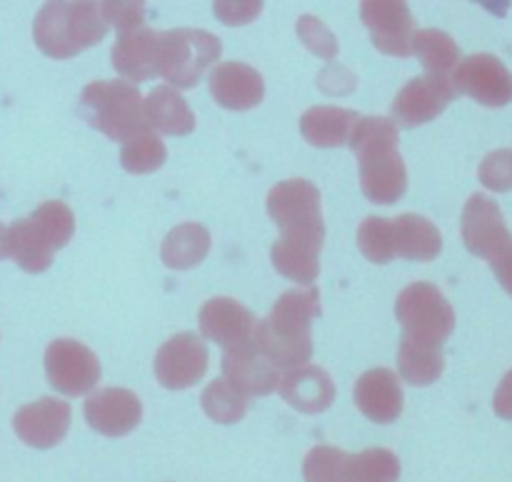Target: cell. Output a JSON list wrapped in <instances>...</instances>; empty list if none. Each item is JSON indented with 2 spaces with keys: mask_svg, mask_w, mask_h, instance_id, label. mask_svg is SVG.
<instances>
[{
  "mask_svg": "<svg viewBox=\"0 0 512 482\" xmlns=\"http://www.w3.org/2000/svg\"><path fill=\"white\" fill-rule=\"evenodd\" d=\"M45 375H48L50 388L58 390L60 395L80 398V395L93 393L103 370L88 345L60 338L53 340L45 350Z\"/></svg>",
  "mask_w": 512,
  "mask_h": 482,
  "instance_id": "obj_8",
  "label": "cell"
},
{
  "mask_svg": "<svg viewBox=\"0 0 512 482\" xmlns=\"http://www.w3.org/2000/svg\"><path fill=\"white\" fill-rule=\"evenodd\" d=\"M210 95L225 110H250L263 103V75L245 63L215 65L208 78Z\"/></svg>",
  "mask_w": 512,
  "mask_h": 482,
  "instance_id": "obj_20",
  "label": "cell"
},
{
  "mask_svg": "<svg viewBox=\"0 0 512 482\" xmlns=\"http://www.w3.org/2000/svg\"><path fill=\"white\" fill-rule=\"evenodd\" d=\"M460 233H463V243L475 258L490 260L495 250L503 248L512 238L508 225H505L503 213H500L498 203L488 198L485 193H475L473 198L465 203L463 220H460Z\"/></svg>",
  "mask_w": 512,
  "mask_h": 482,
  "instance_id": "obj_16",
  "label": "cell"
},
{
  "mask_svg": "<svg viewBox=\"0 0 512 482\" xmlns=\"http://www.w3.org/2000/svg\"><path fill=\"white\" fill-rule=\"evenodd\" d=\"M268 215L280 230V240L270 248L273 268L295 285H313L325 243L320 190L303 178L283 180L268 193Z\"/></svg>",
  "mask_w": 512,
  "mask_h": 482,
  "instance_id": "obj_1",
  "label": "cell"
},
{
  "mask_svg": "<svg viewBox=\"0 0 512 482\" xmlns=\"http://www.w3.org/2000/svg\"><path fill=\"white\" fill-rule=\"evenodd\" d=\"M105 23L120 33H130L145 25V0H100Z\"/></svg>",
  "mask_w": 512,
  "mask_h": 482,
  "instance_id": "obj_35",
  "label": "cell"
},
{
  "mask_svg": "<svg viewBox=\"0 0 512 482\" xmlns=\"http://www.w3.org/2000/svg\"><path fill=\"white\" fill-rule=\"evenodd\" d=\"M398 125L383 115L358 118L348 145L360 165V188L375 205H395L408 190V170L398 153Z\"/></svg>",
  "mask_w": 512,
  "mask_h": 482,
  "instance_id": "obj_2",
  "label": "cell"
},
{
  "mask_svg": "<svg viewBox=\"0 0 512 482\" xmlns=\"http://www.w3.org/2000/svg\"><path fill=\"white\" fill-rule=\"evenodd\" d=\"M395 318L403 328V338L420 345H438L455 330V310L433 283H413L395 300Z\"/></svg>",
  "mask_w": 512,
  "mask_h": 482,
  "instance_id": "obj_7",
  "label": "cell"
},
{
  "mask_svg": "<svg viewBox=\"0 0 512 482\" xmlns=\"http://www.w3.org/2000/svg\"><path fill=\"white\" fill-rule=\"evenodd\" d=\"M358 248L375 265H388L390 260H395L390 248V220L375 215L365 218L358 230Z\"/></svg>",
  "mask_w": 512,
  "mask_h": 482,
  "instance_id": "obj_34",
  "label": "cell"
},
{
  "mask_svg": "<svg viewBox=\"0 0 512 482\" xmlns=\"http://www.w3.org/2000/svg\"><path fill=\"white\" fill-rule=\"evenodd\" d=\"M213 10L225 25H248L263 10V0H213Z\"/></svg>",
  "mask_w": 512,
  "mask_h": 482,
  "instance_id": "obj_38",
  "label": "cell"
},
{
  "mask_svg": "<svg viewBox=\"0 0 512 482\" xmlns=\"http://www.w3.org/2000/svg\"><path fill=\"white\" fill-rule=\"evenodd\" d=\"M198 325L203 338L213 340L223 350L238 348V345L253 340L255 315L243 303L233 298H213L200 308Z\"/></svg>",
  "mask_w": 512,
  "mask_h": 482,
  "instance_id": "obj_17",
  "label": "cell"
},
{
  "mask_svg": "<svg viewBox=\"0 0 512 482\" xmlns=\"http://www.w3.org/2000/svg\"><path fill=\"white\" fill-rule=\"evenodd\" d=\"M298 33H300V40L308 45L310 53L320 55V58L325 60H333L335 55H338V40H335V35L330 33L320 20L305 15V18H300L298 23Z\"/></svg>",
  "mask_w": 512,
  "mask_h": 482,
  "instance_id": "obj_37",
  "label": "cell"
},
{
  "mask_svg": "<svg viewBox=\"0 0 512 482\" xmlns=\"http://www.w3.org/2000/svg\"><path fill=\"white\" fill-rule=\"evenodd\" d=\"M165 160H168V150L153 128H145L135 138L125 140L123 150H120V163L133 175L155 173L163 168Z\"/></svg>",
  "mask_w": 512,
  "mask_h": 482,
  "instance_id": "obj_29",
  "label": "cell"
},
{
  "mask_svg": "<svg viewBox=\"0 0 512 482\" xmlns=\"http://www.w3.org/2000/svg\"><path fill=\"white\" fill-rule=\"evenodd\" d=\"M345 465H348V453L330 445H318L310 450L303 463L305 482H348Z\"/></svg>",
  "mask_w": 512,
  "mask_h": 482,
  "instance_id": "obj_33",
  "label": "cell"
},
{
  "mask_svg": "<svg viewBox=\"0 0 512 482\" xmlns=\"http://www.w3.org/2000/svg\"><path fill=\"white\" fill-rule=\"evenodd\" d=\"M410 48L433 75H448L460 63V48L443 30H418Z\"/></svg>",
  "mask_w": 512,
  "mask_h": 482,
  "instance_id": "obj_28",
  "label": "cell"
},
{
  "mask_svg": "<svg viewBox=\"0 0 512 482\" xmlns=\"http://www.w3.org/2000/svg\"><path fill=\"white\" fill-rule=\"evenodd\" d=\"M400 378L415 388H425L440 380L445 370V355L438 345H420L413 340H400L398 350Z\"/></svg>",
  "mask_w": 512,
  "mask_h": 482,
  "instance_id": "obj_27",
  "label": "cell"
},
{
  "mask_svg": "<svg viewBox=\"0 0 512 482\" xmlns=\"http://www.w3.org/2000/svg\"><path fill=\"white\" fill-rule=\"evenodd\" d=\"M490 268H493L495 278L503 285L505 293L512 298V238L500 250H495L490 258Z\"/></svg>",
  "mask_w": 512,
  "mask_h": 482,
  "instance_id": "obj_39",
  "label": "cell"
},
{
  "mask_svg": "<svg viewBox=\"0 0 512 482\" xmlns=\"http://www.w3.org/2000/svg\"><path fill=\"white\" fill-rule=\"evenodd\" d=\"M223 45L205 30H168L155 35V73L175 90H188L218 63Z\"/></svg>",
  "mask_w": 512,
  "mask_h": 482,
  "instance_id": "obj_6",
  "label": "cell"
},
{
  "mask_svg": "<svg viewBox=\"0 0 512 482\" xmlns=\"http://www.w3.org/2000/svg\"><path fill=\"white\" fill-rule=\"evenodd\" d=\"M30 220H33L40 238H43L53 250L65 248L75 233L73 210L65 203H60V200H48V203L38 205L35 213L30 215Z\"/></svg>",
  "mask_w": 512,
  "mask_h": 482,
  "instance_id": "obj_32",
  "label": "cell"
},
{
  "mask_svg": "<svg viewBox=\"0 0 512 482\" xmlns=\"http://www.w3.org/2000/svg\"><path fill=\"white\" fill-rule=\"evenodd\" d=\"M200 405H203L205 415L220 425L240 423L245 418V413H248V398L243 393H238L225 378L213 380L203 390Z\"/></svg>",
  "mask_w": 512,
  "mask_h": 482,
  "instance_id": "obj_31",
  "label": "cell"
},
{
  "mask_svg": "<svg viewBox=\"0 0 512 482\" xmlns=\"http://www.w3.org/2000/svg\"><path fill=\"white\" fill-rule=\"evenodd\" d=\"M320 315V290L305 285L275 300L265 320L255 325L253 340L278 370L305 365L313 358V320Z\"/></svg>",
  "mask_w": 512,
  "mask_h": 482,
  "instance_id": "obj_3",
  "label": "cell"
},
{
  "mask_svg": "<svg viewBox=\"0 0 512 482\" xmlns=\"http://www.w3.org/2000/svg\"><path fill=\"white\" fill-rule=\"evenodd\" d=\"M278 393L298 413L318 415L333 405L335 383L323 368L305 363L298 365V368L285 370V375H280Z\"/></svg>",
  "mask_w": 512,
  "mask_h": 482,
  "instance_id": "obj_19",
  "label": "cell"
},
{
  "mask_svg": "<svg viewBox=\"0 0 512 482\" xmlns=\"http://www.w3.org/2000/svg\"><path fill=\"white\" fill-rule=\"evenodd\" d=\"M458 98V90L453 88V83L448 80V75H423V78H415L395 95L393 105V118L398 120L405 128H418V125L430 123V120L438 118L440 113H445L453 100Z\"/></svg>",
  "mask_w": 512,
  "mask_h": 482,
  "instance_id": "obj_12",
  "label": "cell"
},
{
  "mask_svg": "<svg viewBox=\"0 0 512 482\" xmlns=\"http://www.w3.org/2000/svg\"><path fill=\"white\" fill-rule=\"evenodd\" d=\"M348 482H398L400 460L385 448H370L358 455H348L345 465Z\"/></svg>",
  "mask_w": 512,
  "mask_h": 482,
  "instance_id": "obj_30",
  "label": "cell"
},
{
  "mask_svg": "<svg viewBox=\"0 0 512 482\" xmlns=\"http://www.w3.org/2000/svg\"><path fill=\"white\" fill-rule=\"evenodd\" d=\"M55 250L40 238L33 220L23 218L8 225V258L15 260L25 273H43L53 263Z\"/></svg>",
  "mask_w": 512,
  "mask_h": 482,
  "instance_id": "obj_26",
  "label": "cell"
},
{
  "mask_svg": "<svg viewBox=\"0 0 512 482\" xmlns=\"http://www.w3.org/2000/svg\"><path fill=\"white\" fill-rule=\"evenodd\" d=\"M100 0H48L33 25L35 45L48 58L68 60L108 35Z\"/></svg>",
  "mask_w": 512,
  "mask_h": 482,
  "instance_id": "obj_4",
  "label": "cell"
},
{
  "mask_svg": "<svg viewBox=\"0 0 512 482\" xmlns=\"http://www.w3.org/2000/svg\"><path fill=\"white\" fill-rule=\"evenodd\" d=\"M360 18L368 25L373 45L385 55L408 58L413 55L415 20L405 0H363Z\"/></svg>",
  "mask_w": 512,
  "mask_h": 482,
  "instance_id": "obj_11",
  "label": "cell"
},
{
  "mask_svg": "<svg viewBox=\"0 0 512 482\" xmlns=\"http://www.w3.org/2000/svg\"><path fill=\"white\" fill-rule=\"evenodd\" d=\"M223 378L245 398H265L278 390L280 370L255 345V340H248L238 348L223 350Z\"/></svg>",
  "mask_w": 512,
  "mask_h": 482,
  "instance_id": "obj_13",
  "label": "cell"
},
{
  "mask_svg": "<svg viewBox=\"0 0 512 482\" xmlns=\"http://www.w3.org/2000/svg\"><path fill=\"white\" fill-rule=\"evenodd\" d=\"M70 405L58 398H40L23 405L13 418V430L25 445L50 450L65 440L70 430Z\"/></svg>",
  "mask_w": 512,
  "mask_h": 482,
  "instance_id": "obj_14",
  "label": "cell"
},
{
  "mask_svg": "<svg viewBox=\"0 0 512 482\" xmlns=\"http://www.w3.org/2000/svg\"><path fill=\"white\" fill-rule=\"evenodd\" d=\"M78 115L90 128L103 133L105 138L118 140V143H125L150 128L145 120L143 95H140L138 85L128 83V80H95V83L85 85L78 103Z\"/></svg>",
  "mask_w": 512,
  "mask_h": 482,
  "instance_id": "obj_5",
  "label": "cell"
},
{
  "mask_svg": "<svg viewBox=\"0 0 512 482\" xmlns=\"http://www.w3.org/2000/svg\"><path fill=\"white\" fill-rule=\"evenodd\" d=\"M155 35L158 33L148 28L120 33L118 43L110 50V60L123 78L133 80V83H145L158 75L155 73Z\"/></svg>",
  "mask_w": 512,
  "mask_h": 482,
  "instance_id": "obj_22",
  "label": "cell"
},
{
  "mask_svg": "<svg viewBox=\"0 0 512 482\" xmlns=\"http://www.w3.org/2000/svg\"><path fill=\"white\" fill-rule=\"evenodd\" d=\"M8 258V228L0 223V260Z\"/></svg>",
  "mask_w": 512,
  "mask_h": 482,
  "instance_id": "obj_42",
  "label": "cell"
},
{
  "mask_svg": "<svg viewBox=\"0 0 512 482\" xmlns=\"http://www.w3.org/2000/svg\"><path fill=\"white\" fill-rule=\"evenodd\" d=\"M145 120L160 135H190L195 130V115L183 95L170 85H158L143 100Z\"/></svg>",
  "mask_w": 512,
  "mask_h": 482,
  "instance_id": "obj_24",
  "label": "cell"
},
{
  "mask_svg": "<svg viewBox=\"0 0 512 482\" xmlns=\"http://www.w3.org/2000/svg\"><path fill=\"white\" fill-rule=\"evenodd\" d=\"M453 88L485 108H505L512 103V73L495 55L478 53L455 65Z\"/></svg>",
  "mask_w": 512,
  "mask_h": 482,
  "instance_id": "obj_10",
  "label": "cell"
},
{
  "mask_svg": "<svg viewBox=\"0 0 512 482\" xmlns=\"http://www.w3.org/2000/svg\"><path fill=\"white\" fill-rule=\"evenodd\" d=\"M353 398L360 413L378 425H390L403 415V385L398 375L388 368H375L360 375Z\"/></svg>",
  "mask_w": 512,
  "mask_h": 482,
  "instance_id": "obj_18",
  "label": "cell"
},
{
  "mask_svg": "<svg viewBox=\"0 0 512 482\" xmlns=\"http://www.w3.org/2000/svg\"><path fill=\"white\" fill-rule=\"evenodd\" d=\"M210 253V233L200 223L175 225L160 245V258L170 270L198 268Z\"/></svg>",
  "mask_w": 512,
  "mask_h": 482,
  "instance_id": "obj_25",
  "label": "cell"
},
{
  "mask_svg": "<svg viewBox=\"0 0 512 482\" xmlns=\"http://www.w3.org/2000/svg\"><path fill=\"white\" fill-rule=\"evenodd\" d=\"M478 178L485 188L495 190V193L512 190V148L485 155V160L480 163Z\"/></svg>",
  "mask_w": 512,
  "mask_h": 482,
  "instance_id": "obj_36",
  "label": "cell"
},
{
  "mask_svg": "<svg viewBox=\"0 0 512 482\" xmlns=\"http://www.w3.org/2000/svg\"><path fill=\"white\" fill-rule=\"evenodd\" d=\"M155 378L165 390H188L208 373V345L195 333H178L160 345Z\"/></svg>",
  "mask_w": 512,
  "mask_h": 482,
  "instance_id": "obj_9",
  "label": "cell"
},
{
  "mask_svg": "<svg viewBox=\"0 0 512 482\" xmlns=\"http://www.w3.org/2000/svg\"><path fill=\"white\" fill-rule=\"evenodd\" d=\"M475 3H480L485 10H490L493 15H498V18H505L510 10L512 0H475Z\"/></svg>",
  "mask_w": 512,
  "mask_h": 482,
  "instance_id": "obj_41",
  "label": "cell"
},
{
  "mask_svg": "<svg viewBox=\"0 0 512 482\" xmlns=\"http://www.w3.org/2000/svg\"><path fill=\"white\" fill-rule=\"evenodd\" d=\"M390 248H393V258L430 263L443 250V235L423 215L405 213L390 220Z\"/></svg>",
  "mask_w": 512,
  "mask_h": 482,
  "instance_id": "obj_21",
  "label": "cell"
},
{
  "mask_svg": "<svg viewBox=\"0 0 512 482\" xmlns=\"http://www.w3.org/2000/svg\"><path fill=\"white\" fill-rule=\"evenodd\" d=\"M360 115L335 105H315L300 118V133L315 148H340L348 143Z\"/></svg>",
  "mask_w": 512,
  "mask_h": 482,
  "instance_id": "obj_23",
  "label": "cell"
},
{
  "mask_svg": "<svg viewBox=\"0 0 512 482\" xmlns=\"http://www.w3.org/2000/svg\"><path fill=\"white\" fill-rule=\"evenodd\" d=\"M83 415L95 433L105 438H123L133 433L143 420V405L138 395L125 388L95 390L83 405Z\"/></svg>",
  "mask_w": 512,
  "mask_h": 482,
  "instance_id": "obj_15",
  "label": "cell"
},
{
  "mask_svg": "<svg viewBox=\"0 0 512 482\" xmlns=\"http://www.w3.org/2000/svg\"><path fill=\"white\" fill-rule=\"evenodd\" d=\"M495 413L500 418L512 420V370L503 378L498 393H495Z\"/></svg>",
  "mask_w": 512,
  "mask_h": 482,
  "instance_id": "obj_40",
  "label": "cell"
}]
</instances>
